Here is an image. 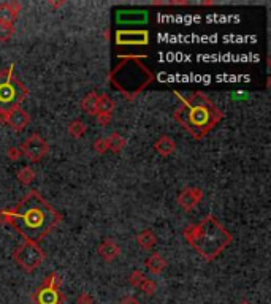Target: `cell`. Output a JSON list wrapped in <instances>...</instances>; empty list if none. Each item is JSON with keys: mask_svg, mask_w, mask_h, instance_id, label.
Wrapping results in <instances>:
<instances>
[{"mask_svg": "<svg viewBox=\"0 0 271 304\" xmlns=\"http://www.w3.org/2000/svg\"><path fill=\"white\" fill-rule=\"evenodd\" d=\"M6 122H8V125L13 128V130H24V128L27 127L29 124V116L27 113L22 110V108H13L11 111L6 113Z\"/></svg>", "mask_w": 271, "mask_h": 304, "instance_id": "obj_10", "label": "cell"}, {"mask_svg": "<svg viewBox=\"0 0 271 304\" xmlns=\"http://www.w3.org/2000/svg\"><path fill=\"white\" fill-rule=\"evenodd\" d=\"M116 21L119 24H145V22H148V13L143 10H122L117 11Z\"/></svg>", "mask_w": 271, "mask_h": 304, "instance_id": "obj_9", "label": "cell"}, {"mask_svg": "<svg viewBox=\"0 0 271 304\" xmlns=\"http://www.w3.org/2000/svg\"><path fill=\"white\" fill-rule=\"evenodd\" d=\"M198 198H200V195L195 196V195H194V189H187L186 192L181 195L179 201H181V206H183V208L191 209L192 206H195V204H197Z\"/></svg>", "mask_w": 271, "mask_h": 304, "instance_id": "obj_12", "label": "cell"}, {"mask_svg": "<svg viewBox=\"0 0 271 304\" xmlns=\"http://www.w3.org/2000/svg\"><path fill=\"white\" fill-rule=\"evenodd\" d=\"M11 219L29 242H39L59 224L60 214L37 192H30L18 203Z\"/></svg>", "mask_w": 271, "mask_h": 304, "instance_id": "obj_1", "label": "cell"}, {"mask_svg": "<svg viewBox=\"0 0 271 304\" xmlns=\"http://www.w3.org/2000/svg\"><path fill=\"white\" fill-rule=\"evenodd\" d=\"M184 236L189 241V244L206 260H214L232 241L230 233L213 216L203 219L198 225L187 227Z\"/></svg>", "mask_w": 271, "mask_h": 304, "instance_id": "obj_3", "label": "cell"}, {"mask_svg": "<svg viewBox=\"0 0 271 304\" xmlns=\"http://www.w3.org/2000/svg\"><path fill=\"white\" fill-rule=\"evenodd\" d=\"M13 34V26L10 22H0V40H8Z\"/></svg>", "mask_w": 271, "mask_h": 304, "instance_id": "obj_14", "label": "cell"}, {"mask_svg": "<svg viewBox=\"0 0 271 304\" xmlns=\"http://www.w3.org/2000/svg\"><path fill=\"white\" fill-rule=\"evenodd\" d=\"M116 43L120 46H141L149 43V34L146 30H119Z\"/></svg>", "mask_w": 271, "mask_h": 304, "instance_id": "obj_7", "label": "cell"}, {"mask_svg": "<svg viewBox=\"0 0 271 304\" xmlns=\"http://www.w3.org/2000/svg\"><path fill=\"white\" fill-rule=\"evenodd\" d=\"M29 95L26 86L13 75V65L0 72V111L8 113L18 108L19 103Z\"/></svg>", "mask_w": 271, "mask_h": 304, "instance_id": "obj_5", "label": "cell"}, {"mask_svg": "<svg viewBox=\"0 0 271 304\" xmlns=\"http://www.w3.org/2000/svg\"><path fill=\"white\" fill-rule=\"evenodd\" d=\"M22 151L30 160H40V158L48 152V144L44 143L39 135H32L27 141L22 144Z\"/></svg>", "mask_w": 271, "mask_h": 304, "instance_id": "obj_8", "label": "cell"}, {"mask_svg": "<svg viewBox=\"0 0 271 304\" xmlns=\"http://www.w3.org/2000/svg\"><path fill=\"white\" fill-rule=\"evenodd\" d=\"M178 97L181 105L175 111V119L194 138H203L222 119V113L203 92H195L189 97L178 94Z\"/></svg>", "mask_w": 271, "mask_h": 304, "instance_id": "obj_2", "label": "cell"}, {"mask_svg": "<svg viewBox=\"0 0 271 304\" xmlns=\"http://www.w3.org/2000/svg\"><path fill=\"white\" fill-rule=\"evenodd\" d=\"M34 300L37 304H60L62 296L54 287H43L34 295Z\"/></svg>", "mask_w": 271, "mask_h": 304, "instance_id": "obj_11", "label": "cell"}, {"mask_svg": "<svg viewBox=\"0 0 271 304\" xmlns=\"http://www.w3.org/2000/svg\"><path fill=\"white\" fill-rule=\"evenodd\" d=\"M14 260H16L26 271H34L40 266V263L44 260V254L37 247L34 242H29L22 246L14 254Z\"/></svg>", "mask_w": 271, "mask_h": 304, "instance_id": "obj_6", "label": "cell"}, {"mask_svg": "<svg viewBox=\"0 0 271 304\" xmlns=\"http://www.w3.org/2000/svg\"><path fill=\"white\" fill-rule=\"evenodd\" d=\"M155 149L159 151L162 155H168L175 151V143H173V140L168 138V136H162L160 141L155 144Z\"/></svg>", "mask_w": 271, "mask_h": 304, "instance_id": "obj_13", "label": "cell"}, {"mask_svg": "<svg viewBox=\"0 0 271 304\" xmlns=\"http://www.w3.org/2000/svg\"><path fill=\"white\" fill-rule=\"evenodd\" d=\"M97 106H99L100 113H105V111H110L113 108V103L108 97H103L100 102H97Z\"/></svg>", "mask_w": 271, "mask_h": 304, "instance_id": "obj_15", "label": "cell"}, {"mask_svg": "<svg viewBox=\"0 0 271 304\" xmlns=\"http://www.w3.org/2000/svg\"><path fill=\"white\" fill-rule=\"evenodd\" d=\"M110 79L111 84L120 90L127 98H133L154 79V76L138 59L127 57L115 67V70L110 75Z\"/></svg>", "mask_w": 271, "mask_h": 304, "instance_id": "obj_4", "label": "cell"}]
</instances>
